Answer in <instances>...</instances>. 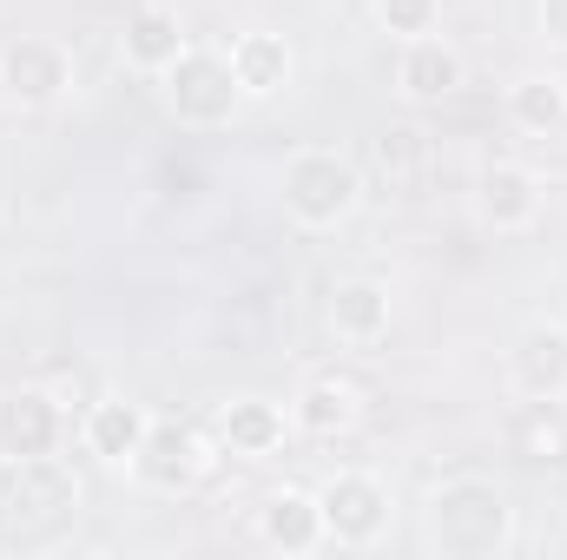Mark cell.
Here are the masks:
<instances>
[{
	"mask_svg": "<svg viewBox=\"0 0 567 560\" xmlns=\"http://www.w3.org/2000/svg\"><path fill=\"white\" fill-rule=\"evenodd\" d=\"M93 448L106 455V462H126V455H140L145 448V422L126 409V403H106V409H93Z\"/></svg>",
	"mask_w": 567,
	"mask_h": 560,
	"instance_id": "7",
	"label": "cell"
},
{
	"mask_svg": "<svg viewBox=\"0 0 567 560\" xmlns=\"http://www.w3.org/2000/svg\"><path fill=\"white\" fill-rule=\"evenodd\" d=\"M290 211L297 218H310V225H323V218H337V211H350V198H357V178H350V165H337V158H323V152H310V158H297L290 165Z\"/></svg>",
	"mask_w": 567,
	"mask_h": 560,
	"instance_id": "1",
	"label": "cell"
},
{
	"mask_svg": "<svg viewBox=\"0 0 567 560\" xmlns=\"http://www.w3.org/2000/svg\"><path fill=\"white\" fill-rule=\"evenodd\" d=\"M515 106H522L528 126H548V120H561V86H555V80H528V86L515 93Z\"/></svg>",
	"mask_w": 567,
	"mask_h": 560,
	"instance_id": "12",
	"label": "cell"
},
{
	"mask_svg": "<svg viewBox=\"0 0 567 560\" xmlns=\"http://www.w3.org/2000/svg\"><path fill=\"white\" fill-rule=\"evenodd\" d=\"M0 442H7L13 455H40V448L53 442V403H47V396H13V403L0 409Z\"/></svg>",
	"mask_w": 567,
	"mask_h": 560,
	"instance_id": "4",
	"label": "cell"
},
{
	"mask_svg": "<svg viewBox=\"0 0 567 560\" xmlns=\"http://www.w3.org/2000/svg\"><path fill=\"white\" fill-rule=\"evenodd\" d=\"M429 7H435V0H383V20H390L396 33H423Z\"/></svg>",
	"mask_w": 567,
	"mask_h": 560,
	"instance_id": "14",
	"label": "cell"
},
{
	"mask_svg": "<svg viewBox=\"0 0 567 560\" xmlns=\"http://www.w3.org/2000/svg\"><path fill=\"white\" fill-rule=\"evenodd\" d=\"M0 80H7V93L13 100H53L60 86H66V66H60V53L53 46H7L0 53Z\"/></svg>",
	"mask_w": 567,
	"mask_h": 560,
	"instance_id": "2",
	"label": "cell"
},
{
	"mask_svg": "<svg viewBox=\"0 0 567 560\" xmlns=\"http://www.w3.org/2000/svg\"><path fill=\"white\" fill-rule=\"evenodd\" d=\"M488 211L508 218V225L528 218V211H535V185H528L522 172H495V178H488Z\"/></svg>",
	"mask_w": 567,
	"mask_h": 560,
	"instance_id": "9",
	"label": "cell"
},
{
	"mask_svg": "<svg viewBox=\"0 0 567 560\" xmlns=\"http://www.w3.org/2000/svg\"><path fill=\"white\" fill-rule=\"evenodd\" d=\"M231 428H238L245 442H271V428H278V422H271V409H251V403H245V409H238V422H231Z\"/></svg>",
	"mask_w": 567,
	"mask_h": 560,
	"instance_id": "15",
	"label": "cell"
},
{
	"mask_svg": "<svg viewBox=\"0 0 567 560\" xmlns=\"http://www.w3.org/2000/svg\"><path fill=\"white\" fill-rule=\"evenodd\" d=\"M455 80H462V60L449 46H435V40H416L410 46V60H403V86L410 93H449Z\"/></svg>",
	"mask_w": 567,
	"mask_h": 560,
	"instance_id": "6",
	"label": "cell"
},
{
	"mask_svg": "<svg viewBox=\"0 0 567 560\" xmlns=\"http://www.w3.org/2000/svg\"><path fill=\"white\" fill-rule=\"evenodd\" d=\"M303 403H310V409H303V422H310V428H330V422H343V416H350L343 390H310Z\"/></svg>",
	"mask_w": 567,
	"mask_h": 560,
	"instance_id": "13",
	"label": "cell"
},
{
	"mask_svg": "<svg viewBox=\"0 0 567 560\" xmlns=\"http://www.w3.org/2000/svg\"><path fill=\"white\" fill-rule=\"evenodd\" d=\"M265 535H271V541H290V548H310V535H317V521H310V501L278 495V501H271V515H265Z\"/></svg>",
	"mask_w": 567,
	"mask_h": 560,
	"instance_id": "8",
	"label": "cell"
},
{
	"mask_svg": "<svg viewBox=\"0 0 567 560\" xmlns=\"http://www.w3.org/2000/svg\"><path fill=\"white\" fill-rule=\"evenodd\" d=\"M133 53H140L145 66L178 60V33H172V20H165V13H140V27H133Z\"/></svg>",
	"mask_w": 567,
	"mask_h": 560,
	"instance_id": "11",
	"label": "cell"
},
{
	"mask_svg": "<svg viewBox=\"0 0 567 560\" xmlns=\"http://www.w3.org/2000/svg\"><path fill=\"white\" fill-rule=\"evenodd\" d=\"M548 20L561 27V40H567V0H548Z\"/></svg>",
	"mask_w": 567,
	"mask_h": 560,
	"instance_id": "16",
	"label": "cell"
},
{
	"mask_svg": "<svg viewBox=\"0 0 567 560\" xmlns=\"http://www.w3.org/2000/svg\"><path fill=\"white\" fill-rule=\"evenodd\" d=\"M337 323H343V330H357V336H370V330L383 323V290H370V283H350V290L337 297Z\"/></svg>",
	"mask_w": 567,
	"mask_h": 560,
	"instance_id": "10",
	"label": "cell"
},
{
	"mask_svg": "<svg viewBox=\"0 0 567 560\" xmlns=\"http://www.w3.org/2000/svg\"><path fill=\"white\" fill-rule=\"evenodd\" d=\"M323 515H330V528L337 535H350V541H363V535H377V521H383V501H377V488L370 481H337L330 495H323Z\"/></svg>",
	"mask_w": 567,
	"mask_h": 560,
	"instance_id": "3",
	"label": "cell"
},
{
	"mask_svg": "<svg viewBox=\"0 0 567 560\" xmlns=\"http://www.w3.org/2000/svg\"><path fill=\"white\" fill-rule=\"evenodd\" d=\"M231 73H238V86L271 93V86H284V73H290V53H284L271 33H251V40L231 46Z\"/></svg>",
	"mask_w": 567,
	"mask_h": 560,
	"instance_id": "5",
	"label": "cell"
}]
</instances>
